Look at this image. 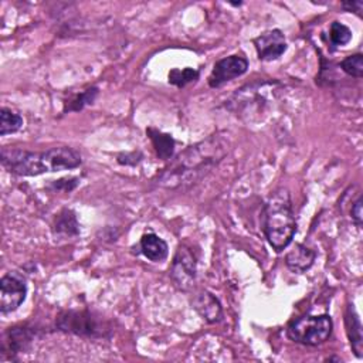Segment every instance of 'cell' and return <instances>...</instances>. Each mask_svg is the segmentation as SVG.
<instances>
[{"label": "cell", "instance_id": "1", "mask_svg": "<svg viewBox=\"0 0 363 363\" xmlns=\"http://www.w3.org/2000/svg\"><path fill=\"white\" fill-rule=\"evenodd\" d=\"M227 152L228 142L220 135H211L180 152L155 182L164 189L194 184L221 162Z\"/></svg>", "mask_w": 363, "mask_h": 363}, {"label": "cell", "instance_id": "2", "mask_svg": "<svg viewBox=\"0 0 363 363\" xmlns=\"http://www.w3.org/2000/svg\"><path fill=\"white\" fill-rule=\"evenodd\" d=\"M3 167L17 176H40L60 170L75 169L82 163L81 153L69 146H57L47 150H26L4 146L0 156Z\"/></svg>", "mask_w": 363, "mask_h": 363}, {"label": "cell", "instance_id": "3", "mask_svg": "<svg viewBox=\"0 0 363 363\" xmlns=\"http://www.w3.org/2000/svg\"><path fill=\"white\" fill-rule=\"evenodd\" d=\"M261 225L268 244L277 252L284 251L292 242L296 221L291 194L286 189L279 187L269 194L262 208Z\"/></svg>", "mask_w": 363, "mask_h": 363}, {"label": "cell", "instance_id": "4", "mask_svg": "<svg viewBox=\"0 0 363 363\" xmlns=\"http://www.w3.org/2000/svg\"><path fill=\"white\" fill-rule=\"evenodd\" d=\"M55 328L89 339H105L112 335V325L92 311H64L55 319Z\"/></svg>", "mask_w": 363, "mask_h": 363}, {"label": "cell", "instance_id": "5", "mask_svg": "<svg viewBox=\"0 0 363 363\" xmlns=\"http://www.w3.org/2000/svg\"><path fill=\"white\" fill-rule=\"evenodd\" d=\"M333 329V322L329 315L302 316L292 320L286 328L288 337L303 346H319L325 343Z\"/></svg>", "mask_w": 363, "mask_h": 363}, {"label": "cell", "instance_id": "6", "mask_svg": "<svg viewBox=\"0 0 363 363\" xmlns=\"http://www.w3.org/2000/svg\"><path fill=\"white\" fill-rule=\"evenodd\" d=\"M197 272V261L191 250L186 245H179L170 267V278L182 291H189L193 286Z\"/></svg>", "mask_w": 363, "mask_h": 363}, {"label": "cell", "instance_id": "7", "mask_svg": "<svg viewBox=\"0 0 363 363\" xmlns=\"http://www.w3.org/2000/svg\"><path fill=\"white\" fill-rule=\"evenodd\" d=\"M27 284L18 272H7L0 279V312H14L26 299Z\"/></svg>", "mask_w": 363, "mask_h": 363}, {"label": "cell", "instance_id": "8", "mask_svg": "<svg viewBox=\"0 0 363 363\" xmlns=\"http://www.w3.org/2000/svg\"><path fill=\"white\" fill-rule=\"evenodd\" d=\"M248 69V60L242 55H228L218 60L208 75L210 88H220L224 84L244 75Z\"/></svg>", "mask_w": 363, "mask_h": 363}, {"label": "cell", "instance_id": "9", "mask_svg": "<svg viewBox=\"0 0 363 363\" xmlns=\"http://www.w3.org/2000/svg\"><path fill=\"white\" fill-rule=\"evenodd\" d=\"M254 45L261 61H274L278 60L288 48L285 35L281 30L274 28L262 33L254 38Z\"/></svg>", "mask_w": 363, "mask_h": 363}, {"label": "cell", "instance_id": "10", "mask_svg": "<svg viewBox=\"0 0 363 363\" xmlns=\"http://www.w3.org/2000/svg\"><path fill=\"white\" fill-rule=\"evenodd\" d=\"M35 333H37V329L27 325L9 328V330L3 335V340H1L3 356L9 354L11 359H14L17 353L26 352L33 343Z\"/></svg>", "mask_w": 363, "mask_h": 363}, {"label": "cell", "instance_id": "11", "mask_svg": "<svg viewBox=\"0 0 363 363\" xmlns=\"http://www.w3.org/2000/svg\"><path fill=\"white\" fill-rule=\"evenodd\" d=\"M191 306L207 323H217L223 319L221 303L208 291H199L191 299Z\"/></svg>", "mask_w": 363, "mask_h": 363}, {"label": "cell", "instance_id": "12", "mask_svg": "<svg viewBox=\"0 0 363 363\" xmlns=\"http://www.w3.org/2000/svg\"><path fill=\"white\" fill-rule=\"evenodd\" d=\"M316 252L305 244H295V247L286 252L285 265L295 274L306 272L315 262Z\"/></svg>", "mask_w": 363, "mask_h": 363}, {"label": "cell", "instance_id": "13", "mask_svg": "<svg viewBox=\"0 0 363 363\" xmlns=\"http://www.w3.org/2000/svg\"><path fill=\"white\" fill-rule=\"evenodd\" d=\"M140 252L152 262H162L169 255V247L157 234L147 233L140 238Z\"/></svg>", "mask_w": 363, "mask_h": 363}, {"label": "cell", "instance_id": "14", "mask_svg": "<svg viewBox=\"0 0 363 363\" xmlns=\"http://www.w3.org/2000/svg\"><path fill=\"white\" fill-rule=\"evenodd\" d=\"M345 325H346V333L350 340V346L356 357H362L363 352V335H362V323L359 319V315L356 313L353 305H349L345 313Z\"/></svg>", "mask_w": 363, "mask_h": 363}, {"label": "cell", "instance_id": "15", "mask_svg": "<svg viewBox=\"0 0 363 363\" xmlns=\"http://www.w3.org/2000/svg\"><path fill=\"white\" fill-rule=\"evenodd\" d=\"M146 133L152 140V145L156 150L157 157H160L163 160L172 159V156L174 153V139L172 138V135L163 133V132H160L157 129H153V128L146 129Z\"/></svg>", "mask_w": 363, "mask_h": 363}, {"label": "cell", "instance_id": "16", "mask_svg": "<svg viewBox=\"0 0 363 363\" xmlns=\"http://www.w3.org/2000/svg\"><path fill=\"white\" fill-rule=\"evenodd\" d=\"M52 231L55 235L62 237H74L79 233V225L75 217V213L72 210H62L54 220Z\"/></svg>", "mask_w": 363, "mask_h": 363}, {"label": "cell", "instance_id": "17", "mask_svg": "<svg viewBox=\"0 0 363 363\" xmlns=\"http://www.w3.org/2000/svg\"><path fill=\"white\" fill-rule=\"evenodd\" d=\"M23 128V118L9 108L0 109V136L16 133Z\"/></svg>", "mask_w": 363, "mask_h": 363}, {"label": "cell", "instance_id": "18", "mask_svg": "<svg viewBox=\"0 0 363 363\" xmlns=\"http://www.w3.org/2000/svg\"><path fill=\"white\" fill-rule=\"evenodd\" d=\"M96 95H98V88L96 86L88 88L86 91H84V92L75 95L72 99L67 101L65 105H64V112H67V111H74V112L81 111L85 105H91L95 101Z\"/></svg>", "mask_w": 363, "mask_h": 363}, {"label": "cell", "instance_id": "19", "mask_svg": "<svg viewBox=\"0 0 363 363\" xmlns=\"http://www.w3.org/2000/svg\"><path fill=\"white\" fill-rule=\"evenodd\" d=\"M199 71L193 68H173L169 72V82L177 88H184L187 84L196 82L199 79Z\"/></svg>", "mask_w": 363, "mask_h": 363}, {"label": "cell", "instance_id": "20", "mask_svg": "<svg viewBox=\"0 0 363 363\" xmlns=\"http://www.w3.org/2000/svg\"><path fill=\"white\" fill-rule=\"evenodd\" d=\"M340 68L345 74L353 78H362L363 77V55L360 52L347 55L340 61Z\"/></svg>", "mask_w": 363, "mask_h": 363}, {"label": "cell", "instance_id": "21", "mask_svg": "<svg viewBox=\"0 0 363 363\" xmlns=\"http://www.w3.org/2000/svg\"><path fill=\"white\" fill-rule=\"evenodd\" d=\"M329 38L335 47H342L352 40V31L343 23L333 21L329 28Z\"/></svg>", "mask_w": 363, "mask_h": 363}, {"label": "cell", "instance_id": "22", "mask_svg": "<svg viewBox=\"0 0 363 363\" xmlns=\"http://www.w3.org/2000/svg\"><path fill=\"white\" fill-rule=\"evenodd\" d=\"M79 184V179L78 177H64V179H58V180H54L48 187L54 191H65V193H69L72 191Z\"/></svg>", "mask_w": 363, "mask_h": 363}, {"label": "cell", "instance_id": "23", "mask_svg": "<svg viewBox=\"0 0 363 363\" xmlns=\"http://www.w3.org/2000/svg\"><path fill=\"white\" fill-rule=\"evenodd\" d=\"M350 216H352V221L356 224L357 228H362L363 224V213H362V196H359L356 199V201L353 203L352 208H350Z\"/></svg>", "mask_w": 363, "mask_h": 363}, {"label": "cell", "instance_id": "24", "mask_svg": "<svg viewBox=\"0 0 363 363\" xmlns=\"http://www.w3.org/2000/svg\"><path fill=\"white\" fill-rule=\"evenodd\" d=\"M140 152H132V153H122L118 156V163L125 166H136L142 160Z\"/></svg>", "mask_w": 363, "mask_h": 363}, {"label": "cell", "instance_id": "25", "mask_svg": "<svg viewBox=\"0 0 363 363\" xmlns=\"http://www.w3.org/2000/svg\"><path fill=\"white\" fill-rule=\"evenodd\" d=\"M340 7L345 10V11H353V13H360L362 11V7H363V3L359 1V0H354V1H343L340 3Z\"/></svg>", "mask_w": 363, "mask_h": 363}]
</instances>
